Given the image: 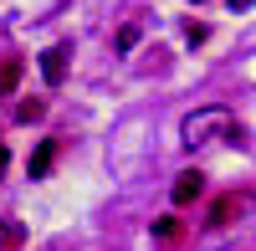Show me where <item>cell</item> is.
<instances>
[{"label":"cell","instance_id":"obj_1","mask_svg":"<svg viewBox=\"0 0 256 251\" xmlns=\"http://www.w3.org/2000/svg\"><path fill=\"white\" fill-rule=\"evenodd\" d=\"M230 128V108H220V102H210V108H195L184 123H180V138L195 149V144H210L216 134H226Z\"/></svg>","mask_w":256,"mask_h":251},{"label":"cell","instance_id":"obj_2","mask_svg":"<svg viewBox=\"0 0 256 251\" xmlns=\"http://www.w3.org/2000/svg\"><path fill=\"white\" fill-rule=\"evenodd\" d=\"M67 56H72L67 46H46V52H41V77H46L52 88H56L62 77H67Z\"/></svg>","mask_w":256,"mask_h":251},{"label":"cell","instance_id":"obj_3","mask_svg":"<svg viewBox=\"0 0 256 251\" xmlns=\"http://www.w3.org/2000/svg\"><path fill=\"white\" fill-rule=\"evenodd\" d=\"M169 195H174V205H190L195 195H205V174H200V170H184V174L174 180V190H169Z\"/></svg>","mask_w":256,"mask_h":251},{"label":"cell","instance_id":"obj_4","mask_svg":"<svg viewBox=\"0 0 256 251\" xmlns=\"http://www.w3.org/2000/svg\"><path fill=\"white\" fill-rule=\"evenodd\" d=\"M52 159H56V144H52V138H41V144H36V154H31V180L46 174V170H52Z\"/></svg>","mask_w":256,"mask_h":251},{"label":"cell","instance_id":"obj_5","mask_svg":"<svg viewBox=\"0 0 256 251\" xmlns=\"http://www.w3.org/2000/svg\"><path fill=\"white\" fill-rule=\"evenodd\" d=\"M241 210H246V200H241V195H226V200L216 205V226H226L230 216H241Z\"/></svg>","mask_w":256,"mask_h":251},{"label":"cell","instance_id":"obj_6","mask_svg":"<svg viewBox=\"0 0 256 251\" xmlns=\"http://www.w3.org/2000/svg\"><path fill=\"white\" fill-rule=\"evenodd\" d=\"M154 241H180V220L174 216H159L154 220Z\"/></svg>","mask_w":256,"mask_h":251},{"label":"cell","instance_id":"obj_7","mask_svg":"<svg viewBox=\"0 0 256 251\" xmlns=\"http://www.w3.org/2000/svg\"><path fill=\"white\" fill-rule=\"evenodd\" d=\"M0 246H6V251L20 246V226H16V220H0Z\"/></svg>","mask_w":256,"mask_h":251},{"label":"cell","instance_id":"obj_8","mask_svg":"<svg viewBox=\"0 0 256 251\" xmlns=\"http://www.w3.org/2000/svg\"><path fill=\"white\" fill-rule=\"evenodd\" d=\"M16 77H20V62H6V67H0V92H10Z\"/></svg>","mask_w":256,"mask_h":251},{"label":"cell","instance_id":"obj_9","mask_svg":"<svg viewBox=\"0 0 256 251\" xmlns=\"http://www.w3.org/2000/svg\"><path fill=\"white\" fill-rule=\"evenodd\" d=\"M134 46H138V26H123L118 31V52H134Z\"/></svg>","mask_w":256,"mask_h":251},{"label":"cell","instance_id":"obj_10","mask_svg":"<svg viewBox=\"0 0 256 251\" xmlns=\"http://www.w3.org/2000/svg\"><path fill=\"white\" fill-rule=\"evenodd\" d=\"M16 118H20V123H31V118H41V102H36V98H31V102H20V108H16Z\"/></svg>","mask_w":256,"mask_h":251}]
</instances>
